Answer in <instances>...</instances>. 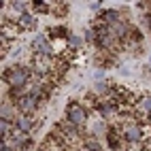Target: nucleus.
I'll list each match as a JSON object with an SVG mask.
<instances>
[{
	"mask_svg": "<svg viewBox=\"0 0 151 151\" xmlns=\"http://www.w3.org/2000/svg\"><path fill=\"white\" fill-rule=\"evenodd\" d=\"M89 28H92L94 32H96V36H98V38H102V36L111 34V26H106V24L102 22V19H100V17H96L94 22H92V26H89Z\"/></svg>",
	"mask_w": 151,
	"mask_h": 151,
	"instance_id": "obj_8",
	"label": "nucleus"
},
{
	"mask_svg": "<svg viewBox=\"0 0 151 151\" xmlns=\"http://www.w3.org/2000/svg\"><path fill=\"white\" fill-rule=\"evenodd\" d=\"M96 32H94V30L92 28H85L83 30V41H87V43H96Z\"/></svg>",
	"mask_w": 151,
	"mask_h": 151,
	"instance_id": "obj_15",
	"label": "nucleus"
},
{
	"mask_svg": "<svg viewBox=\"0 0 151 151\" xmlns=\"http://www.w3.org/2000/svg\"><path fill=\"white\" fill-rule=\"evenodd\" d=\"M145 122H147V126H151V113L147 115V119H145Z\"/></svg>",
	"mask_w": 151,
	"mask_h": 151,
	"instance_id": "obj_18",
	"label": "nucleus"
},
{
	"mask_svg": "<svg viewBox=\"0 0 151 151\" xmlns=\"http://www.w3.org/2000/svg\"><path fill=\"white\" fill-rule=\"evenodd\" d=\"M89 6H92V11H98V9H100V2H92Z\"/></svg>",
	"mask_w": 151,
	"mask_h": 151,
	"instance_id": "obj_17",
	"label": "nucleus"
},
{
	"mask_svg": "<svg viewBox=\"0 0 151 151\" xmlns=\"http://www.w3.org/2000/svg\"><path fill=\"white\" fill-rule=\"evenodd\" d=\"M32 13H47L49 15V2H34L32 4Z\"/></svg>",
	"mask_w": 151,
	"mask_h": 151,
	"instance_id": "obj_14",
	"label": "nucleus"
},
{
	"mask_svg": "<svg viewBox=\"0 0 151 151\" xmlns=\"http://www.w3.org/2000/svg\"><path fill=\"white\" fill-rule=\"evenodd\" d=\"M149 30H151V22H149Z\"/></svg>",
	"mask_w": 151,
	"mask_h": 151,
	"instance_id": "obj_20",
	"label": "nucleus"
},
{
	"mask_svg": "<svg viewBox=\"0 0 151 151\" xmlns=\"http://www.w3.org/2000/svg\"><path fill=\"white\" fill-rule=\"evenodd\" d=\"M49 13L55 15V17H66L68 4L66 2H49Z\"/></svg>",
	"mask_w": 151,
	"mask_h": 151,
	"instance_id": "obj_11",
	"label": "nucleus"
},
{
	"mask_svg": "<svg viewBox=\"0 0 151 151\" xmlns=\"http://www.w3.org/2000/svg\"><path fill=\"white\" fill-rule=\"evenodd\" d=\"M149 66H151V58H149Z\"/></svg>",
	"mask_w": 151,
	"mask_h": 151,
	"instance_id": "obj_19",
	"label": "nucleus"
},
{
	"mask_svg": "<svg viewBox=\"0 0 151 151\" xmlns=\"http://www.w3.org/2000/svg\"><path fill=\"white\" fill-rule=\"evenodd\" d=\"M100 19H102L106 26H115V24L122 22V15H119V11H115V9H109V11H104L100 15Z\"/></svg>",
	"mask_w": 151,
	"mask_h": 151,
	"instance_id": "obj_9",
	"label": "nucleus"
},
{
	"mask_svg": "<svg viewBox=\"0 0 151 151\" xmlns=\"http://www.w3.org/2000/svg\"><path fill=\"white\" fill-rule=\"evenodd\" d=\"M106 130H109V124L104 122V119H98V122L92 126V130H89V134L100 138V134H106Z\"/></svg>",
	"mask_w": 151,
	"mask_h": 151,
	"instance_id": "obj_13",
	"label": "nucleus"
},
{
	"mask_svg": "<svg viewBox=\"0 0 151 151\" xmlns=\"http://www.w3.org/2000/svg\"><path fill=\"white\" fill-rule=\"evenodd\" d=\"M83 38L81 36H77V34H70L68 36V41H66V49H70V51H79V49L83 47Z\"/></svg>",
	"mask_w": 151,
	"mask_h": 151,
	"instance_id": "obj_12",
	"label": "nucleus"
},
{
	"mask_svg": "<svg viewBox=\"0 0 151 151\" xmlns=\"http://www.w3.org/2000/svg\"><path fill=\"white\" fill-rule=\"evenodd\" d=\"M87 115H89V111L81 102H77V100H70V102L66 104V119H68V122H73L75 126L83 128L87 124Z\"/></svg>",
	"mask_w": 151,
	"mask_h": 151,
	"instance_id": "obj_2",
	"label": "nucleus"
},
{
	"mask_svg": "<svg viewBox=\"0 0 151 151\" xmlns=\"http://www.w3.org/2000/svg\"><path fill=\"white\" fill-rule=\"evenodd\" d=\"M34 53H43V55H53V47H51V41H49L47 34H36L30 43Z\"/></svg>",
	"mask_w": 151,
	"mask_h": 151,
	"instance_id": "obj_3",
	"label": "nucleus"
},
{
	"mask_svg": "<svg viewBox=\"0 0 151 151\" xmlns=\"http://www.w3.org/2000/svg\"><path fill=\"white\" fill-rule=\"evenodd\" d=\"M17 26H19V30H32V28L36 26V17H34V13H32V11L22 13V15H19V19H17Z\"/></svg>",
	"mask_w": 151,
	"mask_h": 151,
	"instance_id": "obj_6",
	"label": "nucleus"
},
{
	"mask_svg": "<svg viewBox=\"0 0 151 151\" xmlns=\"http://www.w3.org/2000/svg\"><path fill=\"white\" fill-rule=\"evenodd\" d=\"M149 113H151V94H145V96L138 98V102H136V106H134V117L140 115V117L147 119Z\"/></svg>",
	"mask_w": 151,
	"mask_h": 151,
	"instance_id": "obj_5",
	"label": "nucleus"
},
{
	"mask_svg": "<svg viewBox=\"0 0 151 151\" xmlns=\"http://www.w3.org/2000/svg\"><path fill=\"white\" fill-rule=\"evenodd\" d=\"M32 122H34V117H32V115H24V113H19V115H17V119H15V128L32 136V132L38 128V126H34Z\"/></svg>",
	"mask_w": 151,
	"mask_h": 151,
	"instance_id": "obj_4",
	"label": "nucleus"
},
{
	"mask_svg": "<svg viewBox=\"0 0 151 151\" xmlns=\"http://www.w3.org/2000/svg\"><path fill=\"white\" fill-rule=\"evenodd\" d=\"M111 89H113V85H109V81H96V85H94L92 92H94L98 98H106V96L111 94Z\"/></svg>",
	"mask_w": 151,
	"mask_h": 151,
	"instance_id": "obj_10",
	"label": "nucleus"
},
{
	"mask_svg": "<svg viewBox=\"0 0 151 151\" xmlns=\"http://www.w3.org/2000/svg\"><path fill=\"white\" fill-rule=\"evenodd\" d=\"M19 34V26L15 22H9V19H2V38H15Z\"/></svg>",
	"mask_w": 151,
	"mask_h": 151,
	"instance_id": "obj_7",
	"label": "nucleus"
},
{
	"mask_svg": "<svg viewBox=\"0 0 151 151\" xmlns=\"http://www.w3.org/2000/svg\"><path fill=\"white\" fill-rule=\"evenodd\" d=\"M32 77H34V68L32 66H28V64H15V66H9L4 70V83L9 87H15V89H22L26 87L30 81H32Z\"/></svg>",
	"mask_w": 151,
	"mask_h": 151,
	"instance_id": "obj_1",
	"label": "nucleus"
},
{
	"mask_svg": "<svg viewBox=\"0 0 151 151\" xmlns=\"http://www.w3.org/2000/svg\"><path fill=\"white\" fill-rule=\"evenodd\" d=\"M143 151H151V138H145V143H143Z\"/></svg>",
	"mask_w": 151,
	"mask_h": 151,
	"instance_id": "obj_16",
	"label": "nucleus"
}]
</instances>
